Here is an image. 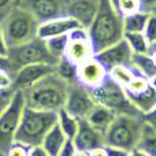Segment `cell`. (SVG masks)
<instances>
[{
    "instance_id": "ffe728a7",
    "label": "cell",
    "mask_w": 156,
    "mask_h": 156,
    "mask_svg": "<svg viewBox=\"0 0 156 156\" xmlns=\"http://www.w3.org/2000/svg\"><path fill=\"white\" fill-rule=\"evenodd\" d=\"M66 140H67L66 136L63 134V132L60 130V127L56 123L45 134L43 143H41V147L48 154V156H59V152L62 149V147L65 145Z\"/></svg>"
},
{
    "instance_id": "836d02e7",
    "label": "cell",
    "mask_w": 156,
    "mask_h": 156,
    "mask_svg": "<svg viewBox=\"0 0 156 156\" xmlns=\"http://www.w3.org/2000/svg\"><path fill=\"white\" fill-rule=\"evenodd\" d=\"M76 152H77V148H76V145H74L73 140H69L67 138L66 143H65V145H63L62 149H60L59 156H74Z\"/></svg>"
},
{
    "instance_id": "7c38bea8",
    "label": "cell",
    "mask_w": 156,
    "mask_h": 156,
    "mask_svg": "<svg viewBox=\"0 0 156 156\" xmlns=\"http://www.w3.org/2000/svg\"><path fill=\"white\" fill-rule=\"evenodd\" d=\"M93 55V48H92V44L89 41L88 33L85 29L80 27L69 33V41L65 52V56L69 60H71L78 66Z\"/></svg>"
},
{
    "instance_id": "5b68a950",
    "label": "cell",
    "mask_w": 156,
    "mask_h": 156,
    "mask_svg": "<svg viewBox=\"0 0 156 156\" xmlns=\"http://www.w3.org/2000/svg\"><path fill=\"white\" fill-rule=\"evenodd\" d=\"M144 123V115H116L104 133V147H114L127 152L136 149Z\"/></svg>"
},
{
    "instance_id": "8992f818",
    "label": "cell",
    "mask_w": 156,
    "mask_h": 156,
    "mask_svg": "<svg viewBox=\"0 0 156 156\" xmlns=\"http://www.w3.org/2000/svg\"><path fill=\"white\" fill-rule=\"evenodd\" d=\"M90 94L96 104L111 110L115 115H143L129 101L125 89L108 76L97 88L92 89Z\"/></svg>"
},
{
    "instance_id": "f1b7e54d",
    "label": "cell",
    "mask_w": 156,
    "mask_h": 156,
    "mask_svg": "<svg viewBox=\"0 0 156 156\" xmlns=\"http://www.w3.org/2000/svg\"><path fill=\"white\" fill-rule=\"evenodd\" d=\"M116 11L123 18V16L130 15V14L143 11V8H141L140 0H119L118 4H116Z\"/></svg>"
},
{
    "instance_id": "484cf974",
    "label": "cell",
    "mask_w": 156,
    "mask_h": 156,
    "mask_svg": "<svg viewBox=\"0 0 156 156\" xmlns=\"http://www.w3.org/2000/svg\"><path fill=\"white\" fill-rule=\"evenodd\" d=\"M136 74L137 73L133 70L132 66H127V65L115 66V67L108 70V77L112 81H115L118 85H121L122 88H125V86L134 78Z\"/></svg>"
},
{
    "instance_id": "60d3db41",
    "label": "cell",
    "mask_w": 156,
    "mask_h": 156,
    "mask_svg": "<svg viewBox=\"0 0 156 156\" xmlns=\"http://www.w3.org/2000/svg\"><path fill=\"white\" fill-rule=\"evenodd\" d=\"M140 3L143 11H147V12H149V10L156 5V0H140Z\"/></svg>"
},
{
    "instance_id": "30bf717a",
    "label": "cell",
    "mask_w": 156,
    "mask_h": 156,
    "mask_svg": "<svg viewBox=\"0 0 156 156\" xmlns=\"http://www.w3.org/2000/svg\"><path fill=\"white\" fill-rule=\"evenodd\" d=\"M94 105L96 103L89 89H86L78 82L69 83L66 103L63 107L69 114H71L77 119H86V116L94 108Z\"/></svg>"
},
{
    "instance_id": "3957f363",
    "label": "cell",
    "mask_w": 156,
    "mask_h": 156,
    "mask_svg": "<svg viewBox=\"0 0 156 156\" xmlns=\"http://www.w3.org/2000/svg\"><path fill=\"white\" fill-rule=\"evenodd\" d=\"M56 122L58 112L41 111L25 105L14 141L27 145L30 148L41 145L45 134L56 125Z\"/></svg>"
},
{
    "instance_id": "4fadbf2b",
    "label": "cell",
    "mask_w": 156,
    "mask_h": 156,
    "mask_svg": "<svg viewBox=\"0 0 156 156\" xmlns=\"http://www.w3.org/2000/svg\"><path fill=\"white\" fill-rule=\"evenodd\" d=\"M36 16L38 23L67 15V0H27L22 4Z\"/></svg>"
},
{
    "instance_id": "7bdbcfd3",
    "label": "cell",
    "mask_w": 156,
    "mask_h": 156,
    "mask_svg": "<svg viewBox=\"0 0 156 156\" xmlns=\"http://www.w3.org/2000/svg\"><path fill=\"white\" fill-rule=\"evenodd\" d=\"M129 156H149V155L145 154L144 151H141V149L136 148V149H133V151L129 152Z\"/></svg>"
},
{
    "instance_id": "1f68e13d",
    "label": "cell",
    "mask_w": 156,
    "mask_h": 156,
    "mask_svg": "<svg viewBox=\"0 0 156 156\" xmlns=\"http://www.w3.org/2000/svg\"><path fill=\"white\" fill-rule=\"evenodd\" d=\"M29 151H30V147L14 141L8 147L7 151H5V156H29Z\"/></svg>"
},
{
    "instance_id": "7a4b0ae2",
    "label": "cell",
    "mask_w": 156,
    "mask_h": 156,
    "mask_svg": "<svg viewBox=\"0 0 156 156\" xmlns=\"http://www.w3.org/2000/svg\"><path fill=\"white\" fill-rule=\"evenodd\" d=\"M69 83L56 73L44 77L29 89L23 90L25 105L41 111L58 112L65 107Z\"/></svg>"
},
{
    "instance_id": "74e56055",
    "label": "cell",
    "mask_w": 156,
    "mask_h": 156,
    "mask_svg": "<svg viewBox=\"0 0 156 156\" xmlns=\"http://www.w3.org/2000/svg\"><path fill=\"white\" fill-rule=\"evenodd\" d=\"M144 121L156 129V107L151 111V112H148L147 115H144Z\"/></svg>"
},
{
    "instance_id": "4316f807",
    "label": "cell",
    "mask_w": 156,
    "mask_h": 156,
    "mask_svg": "<svg viewBox=\"0 0 156 156\" xmlns=\"http://www.w3.org/2000/svg\"><path fill=\"white\" fill-rule=\"evenodd\" d=\"M123 38L129 44L133 54H148L151 45L143 33H123Z\"/></svg>"
},
{
    "instance_id": "d6986e66",
    "label": "cell",
    "mask_w": 156,
    "mask_h": 156,
    "mask_svg": "<svg viewBox=\"0 0 156 156\" xmlns=\"http://www.w3.org/2000/svg\"><path fill=\"white\" fill-rule=\"evenodd\" d=\"M115 116L116 115L111 110L96 104L93 110L89 112V115L86 116V121H88V123L90 126H93L96 130H99V132H101L104 134L108 127L111 126V123L114 122Z\"/></svg>"
},
{
    "instance_id": "6da1fadb",
    "label": "cell",
    "mask_w": 156,
    "mask_h": 156,
    "mask_svg": "<svg viewBox=\"0 0 156 156\" xmlns=\"http://www.w3.org/2000/svg\"><path fill=\"white\" fill-rule=\"evenodd\" d=\"M93 54L114 45L123 38V22L110 0H99V7L90 26L86 29Z\"/></svg>"
},
{
    "instance_id": "ba28073f",
    "label": "cell",
    "mask_w": 156,
    "mask_h": 156,
    "mask_svg": "<svg viewBox=\"0 0 156 156\" xmlns=\"http://www.w3.org/2000/svg\"><path fill=\"white\" fill-rule=\"evenodd\" d=\"M25 108V96L22 90H16L7 110L0 115V152L5 154L8 147L14 143L21 121L22 111Z\"/></svg>"
},
{
    "instance_id": "ee69618b",
    "label": "cell",
    "mask_w": 156,
    "mask_h": 156,
    "mask_svg": "<svg viewBox=\"0 0 156 156\" xmlns=\"http://www.w3.org/2000/svg\"><path fill=\"white\" fill-rule=\"evenodd\" d=\"M148 55H149V56H151L152 62H154V65L156 66V45H152L151 48H149V52H148Z\"/></svg>"
},
{
    "instance_id": "44dd1931",
    "label": "cell",
    "mask_w": 156,
    "mask_h": 156,
    "mask_svg": "<svg viewBox=\"0 0 156 156\" xmlns=\"http://www.w3.org/2000/svg\"><path fill=\"white\" fill-rule=\"evenodd\" d=\"M130 66L137 74L148 78V80L156 74V66L154 65L148 54H133Z\"/></svg>"
},
{
    "instance_id": "d6a6232c",
    "label": "cell",
    "mask_w": 156,
    "mask_h": 156,
    "mask_svg": "<svg viewBox=\"0 0 156 156\" xmlns=\"http://www.w3.org/2000/svg\"><path fill=\"white\" fill-rule=\"evenodd\" d=\"M22 2L23 0H0V22L10 11L22 5Z\"/></svg>"
},
{
    "instance_id": "2e32d148",
    "label": "cell",
    "mask_w": 156,
    "mask_h": 156,
    "mask_svg": "<svg viewBox=\"0 0 156 156\" xmlns=\"http://www.w3.org/2000/svg\"><path fill=\"white\" fill-rule=\"evenodd\" d=\"M73 143L77 151L90 152L96 148L104 147V134L90 126L86 119H78V130Z\"/></svg>"
},
{
    "instance_id": "e0dca14e",
    "label": "cell",
    "mask_w": 156,
    "mask_h": 156,
    "mask_svg": "<svg viewBox=\"0 0 156 156\" xmlns=\"http://www.w3.org/2000/svg\"><path fill=\"white\" fill-rule=\"evenodd\" d=\"M81 25L78 23L74 18L66 15V16H59V18L51 19V21L38 23L37 29V37L47 40L51 37H56V36L62 34H69L70 32L76 29H80Z\"/></svg>"
},
{
    "instance_id": "bcb514c9",
    "label": "cell",
    "mask_w": 156,
    "mask_h": 156,
    "mask_svg": "<svg viewBox=\"0 0 156 156\" xmlns=\"http://www.w3.org/2000/svg\"><path fill=\"white\" fill-rule=\"evenodd\" d=\"M118 2H119V0H110V3L112 4V7L115 8V10H116V4H118Z\"/></svg>"
},
{
    "instance_id": "b9f144b4",
    "label": "cell",
    "mask_w": 156,
    "mask_h": 156,
    "mask_svg": "<svg viewBox=\"0 0 156 156\" xmlns=\"http://www.w3.org/2000/svg\"><path fill=\"white\" fill-rule=\"evenodd\" d=\"M89 156H105V151H104V147L101 148H96L93 151L89 152Z\"/></svg>"
},
{
    "instance_id": "f35d334b",
    "label": "cell",
    "mask_w": 156,
    "mask_h": 156,
    "mask_svg": "<svg viewBox=\"0 0 156 156\" xmlns=\"http://www.w3.org/2000/svg\"><path fill=\"white\" fill-rule=\"evenodd\" d=\"M29 156H48L44 148L41 145H36V147H32L29 151Z\"/></svg>"
},
{
    "instance_id": "7402d4cb",
    "label": "cell",
    "mask_w": 156,
    "mask_h": 156,
    "mask_svg": "<svg viewBox=\"0 0 156 156\" xmlns=\"http://www.w3.org/2000/svg\"><path fill=\"white\" fill-rule=\"evenodd\" d=\"M148 16L149 12H147V11H138V12L123 16L122 18L123 33H143L145 29Z\"/></svg>"
},
{
    "instance_id": "83f0119b",
    "label": "cell",
    "mask_w": 156,
    "mask_h": 156,
    "mask_svg": "<svg viewBox=\"0 0 156 156\" xmlns=\"http://www.w3.org/2000/svg\"><path fill=\"white\" fill-rule=\"evenodd\" d=\"M67 41H69V34H62V36H56V37L47 38L45 45L49 54L56 60H59L62 56H65Z\"/></svg>"
},
{
    "instance_id": "4dcf8cb0",
    "label": "cell",
    "mask_w": 156,
    "mask_h": 156,
    "mask_svg": "<svg viewBox=\"0 0 156 156\" xmlns=\"http://www.w3.org/2000/svg\"><path fill=\"white\" fill-rule=\"evenodd\" d=\"M15 92L16 90L12 86H11V88H5V89H0V115L7 110V107L10 105Z\"/></svg>"
},
{
    "instance_id": "ac0fdd59",
    "label": "cell",
    "mask_w": 156,
    "mask_h": 156,
    "mask_svg": "<svg viewBox=\"0 0 156 156\" xmlns=\"http://www.w3.org/2000/svg\"><path fill=\"white\" fill-rule=\"evenodd\" d=\"M97 7L99 0H67V15L86 30L96 16Z\"/></svg>"
},
{
    "instance_id": "cb8c5ba5",
    "label": "cell",
    "mask_w": 156,
    "mask_h": 156,
    "mask_svg": "<svg viewBox=\"0 0 156 156\" xmlns=\"http://www.w3.org/2000/svg\"><path fill=\"white\" fill-rule=\"evenodd\" d=\"M137 148L148 154L149 156H156V129L147 122L144 123Z\"/></svg>"
},
{
    "instance_id": "9c48e42d",
    "label": "cell",
    "mask_w": 156,
    "mask_h": 156,
    "mask_svg": "<svg viewBox=\"0 0 156 156\" xmlns=\"http://www.w3.org/2000/svg\"><path fill=\"white\" fill-rule=\"evenodd\" d=\"M123 89L129 101L143 115H147L156 107V89L152 88L148 78L136 74Z\"/></svg>"
},
{
    "instance_id": "9a60e30c",
    "label": "cell",
    "mask_w": 156,
    "mask_h": 156,
    "mask_svg": "<svg viewBox=\"0 0 156 156\" xmlns=\"http://www.w3.org/2000/svg\"><path fill=\"white\" fill-rule=\"evenodd\" d=\"M107 76L108 71L94 58V55L77 66V82L85 86L89 90L97 88L105 80Z\"/></svg>"
},
{
    "instance_id": "277c9868",
    "label": "cell",
    "mask_w": 156,
    "mask_h": 156,
    "mask_svg": "<svg viewBox=\"0 0 156 156\" xmlns=\"http://www.w3.org/2000/svg\"><path fill=\"white\" fill-rule=\"evenodd\" d=\"M5 44L14 48L37 37L38 21L25 5L14 8L0 22Z\"/></svg>"
},
{
    "instance_id": "7dc6e473",
    "label": "cell",
    "mask_w": 156,
    "mask_h": 156,
    "mask_svg": "<svg viewBox=\"0 0 156 156\" xmlns=\"http://www.w3.org/2000/svg\"><path fill=\"white\" fill-rule=\"evenodd\" d=\"M0 156H5V154H3V152H0Z\"/></svg>"
},
{
    "instance_id": "d4e9b609",
    "label": "cell",
    "mask_w": 156,
    "mask_h": 156,
    "mask_svg": "<svg viewBox=\"0 0 156 156\" xmlns=\"http://www.w3.org/2000/svg\"><path fill=\"white\" fill-rule=\"evenodd\" d=\"M55 73L67 83L77 82V65L69 60L66 56H62L55 65Z\"/></svg>"
},
{
    "instance_id": "f546056e",
    "label": "cell",
    "mask_w": 156,
    "mask_h": 156,
    "mask_svg": "<svg viewBox=\"0 0 156 156\" xmlns=\"http://www.w3.org/2000/svg\"><path fill=\"white\" fill-rule=\"evenodd\" d=\"M143 34L145 36L147 41L149 45H156V14L149 12L148 21H147L145 29H144Z\"/></svg>"
},
{
    "instance_id": "e575fe53",
    "label": "cell",
    "mask_w": 156,
    "mask_h": 156,
    "mask_svg": "<svg viewBox=\"0 0 156 156\" xmlns=\"http://www.w3.org/2000/svg\"><path fill=\"white\" fill-rule=\"evenodd\" d=\"M11 86H12V77H11V74L0 69V89L11 88Z\"/></svg>"
},
{
    "instance_id": "d590c367",
    "label": "cell",
    "mask_w": 156,
    "mask_h": 156,
    "mask_svg": "<svg viewBox=\"0 0 156 156\" xmlns=\"http://www.w3.org/2000/svg\"><path fill=\"white\" fill-rule=\"evenodd\" d=\"M105 156H129V152L125 149L114 148V147H104Z\"/></svg>"
},
{
    "instance_id": "ab89813d",
    "label": "cell",
    "mask_w": 156,
    "mask_h": 156,
    "mask_svg": "<svg viewBox=\"0 0 156 156\" xmlns=\"http://www.w3.org/2000/svg\"><path fill=\"white\" fill-rule=\"evenodd\" d=\"M0 69L7 71V73H10L11 77H12V70H11V65H10V62H8L7 56H0Z\"/></svg>"
},
{
    "instance_id": "8fae6325",
    "label": "cell",
    "mask_w": 156,
    "mask_h": 156,
    "mask_svg": "<svg viewBox=\"0 0 156 156\" xmlns=\"http://www.w3.org/2000/svg\"><path fill=\"white\" fill-rule=\"evenodd\" d=\"M55 73V66L48 63H36L21 67L12 74V88L15 90H26L44 77Z\"/></svg>"
},
{
    "instance_id": "52a82bcc",
    "label": "cell",
    "mask_w": 156,
    "mask_h": 156,
    "mask_svg": "<svg viewBox=\"0 0 156 156\" xmlns=\"http://www.w3.org/2000/svg\"><path fill=\"white\" fill-rule=\"evenodd\" d=\"M7 59L11 65L12 74L21 67L27 65H36V63H48V65H56L58 60L48 52L45 45V40L43 38H33L25 44H21L14 48H8Z\"/></svg>"
},
{
    "instance_id": "f6af8a7d",
    "label": "cell",
    "mask_w": 156,
    "mask_h": 156,
    "mask_svg": "<svg viewBox=\"0 0 156 156\" xmlns=\"http://www.w3.org/2000/svg\"><path fill=\"white\" fill-rule=\"evenodd\" d=\"M149 83H151L152 85V88L154 89H156V74L152 78H149Z\"/></svg>"
},
{
    "instance_id": "603a6c76",
    "label": "cell",
    "mask_w": 156,
    "mask_h": 156,
    "mask_svg": "<svg viewBox=\"0 0 156 156\" xmlns=\"http://www.w3.org/2000/svg\"><path fill=\"white\" fill-rule=\"evenodd\" d=\"M58 126L60 127V130L63 132V134L66 136V138L73 140L77 134L78 130V119L74 118L71 114H69L65 108L58 111Z\"/></svg>"
},
{
    "instance_id": "8d00e7d4",
    "label": "cell",
    "mask_w": 156,
    "mask_h": 156,
    "mask_svg": "<svg viewBox=\"0 0 156 156\" xmlns=\"http://www.w3.org/2000/svg\"><path fill=\"white\" fill-rule=\"evenodd\" d=\"M7 54H8V47H7V44H5L2 26H0V56H7Z\"/></svg>"
},
{
    "instance_id": "5bb4252c",
    "label": "cell",
    "mask_w": 156,
    "mask_h": 156,
    "mask_svg": "<svg viewBox=\"0 0 156 156\" xmlns=\"http://www.w3.org/2000/svg\"><path fill=\"white\" fill-rule=\"evenodd\" d=\"M132 56H133V52L125 38L119 40L118 43H115L114 45H111V47H108V48L94 54V58L104 66L107 71L110 70V69L115 67V66H121V65L130 66V63H132Z\"/></svg>"
}]
</instances>
